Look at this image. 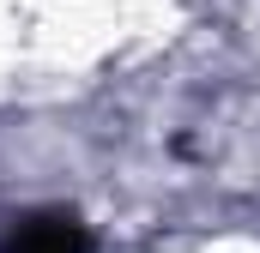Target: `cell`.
Segmentation results:
<instances>
[{
  "label": "cell",
  "mask_w": 260,
  "mask_h": 253,
  "mask_svg": "<svg viewBox=\"0 0 260 253\" xmlns=\"http://www.w3.org/2000/svg\"><path fill=\"white\" fill-rule=\"evenodd\" d=\"M6 253H85V235L73 229V217H49V223H30L24 235H12Z\"/></svg>",
  "instance_id": "1"
}]
</instances>
